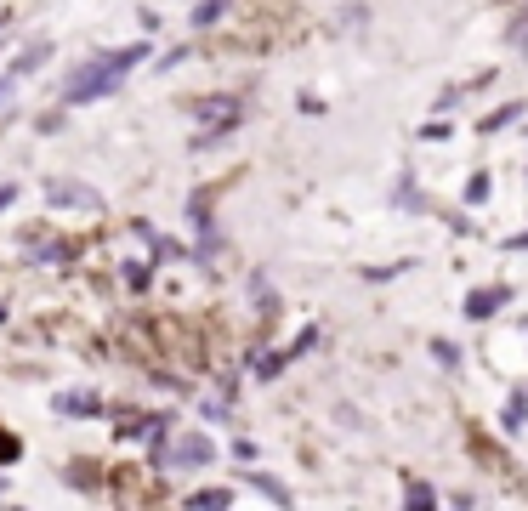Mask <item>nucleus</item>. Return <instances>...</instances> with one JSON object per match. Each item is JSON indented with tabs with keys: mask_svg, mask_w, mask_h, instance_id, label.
<instances>
[{
	"mask_svg": "<svg viewBox=\"0 0 528 511\" xmlns=\"http://www.w3.org/2000/svg\"><path fill=\"white\" fill-rule=\"evenodd\" d=\"M142 57H148L142 46H120V52H108V57H91L86 69L63 86V103H97L103 91H114L125 80V69H137Z\"/></svg>",
	"mask_w": 528,
	"mask_h": 511,
	"instance_id": "obj_1",
	"label": "nucleus"
},
{
	"mask_svg": "<svg viewBox=\"0 0 528 511\" xmlns=\"http://www.w3.org/2000/svg\"><path fill=\"white\" fill-rule=\"evenodd\" d=\"M194 120H199V137L194 142L222 137V131H233V125H239V97H205V103L194 108Z\"/></svg>",
	"mask_w": 528,
	"mask_h": 511,
	"instance_id": "obj_2",
	"label": "nucleus"
},
{
	"mask_svg": "<svg viewBox=\"0 0 528 511\" xmlns=\"http://www.w3.org/2000/svg\"><path fill=\"white\" fill-rule=\"evenodd\" d=\"M46 199H52V205H74V211H103V194H97V188H86V182H63V177L46 182Z\"/></svg>",
	"mask_w": 528,
	"mask_h": 511,
	"instance_id": "obj_3",
	"label": "nucleus"
},
{
	"mask_svg": "<svg viewBox=\"0 0 528 511\" xmlns=\"http://www.w3.org/2000/svg\"><path fill=\"white\" fill-rule=\"evenodd\" d=\"M211 455H216V449H211L205 438H182L176 449H165V443L154 449V460H159V466H205Z\"/></svg>",
	"mask_w": 528,
	"mask_h": 511,
	"instance_id": "obj_4",
	"label": "nucleus"
},
{
	"mask_svg": "<svg viewBox=\"0 0 528 511\" xmlns=\"http://www.w3.org/2000/svg\"><path fill=\"white\" fill-rule=\"evenodd\" d=\"M500 301H511V290H506V284H494V290H477V296L466 301V313H472V318H489L494 307H500Z\"/></svg>",
	"mask_w": 528,
	"mask_h": 511,
	"instance_id": "obj_5",
	"label": "nucleus"
},
{
	"mask_svg": "<svg viewBox=\"0 0 528 511\" xmlns=\"http://www.w3.org/2000/svg\"><path fill=\"white\" fill-rule=\"evenodd\" d=\"M46 57H52V40H35L29 52H18V57H12V74H35L40 63H46Z\"/></svg>",
	"mask_w": 528,
	"mask_h": 511,
	"instance_id": "obj_6",
	"label": "nucleus"
},
{
	"mask_svg": "<svg viewBox=\"0 0 528 511\" xmlns=\"http://www.w3.org/2000/svg\"><path fill=\"white\" fill-rule=\"evenodd\" d=\"M57 415H97V398H86V392H57Z\"/></svg>",
	"mask_w": 528,
	"mask_h": 511,
	"instance_id": "obj_7",
	"label": "nucleus"
},
{
	"mask_svg": "<svg viewBox=\"0 0 528 511\" xmlns=\"http://www.w3.org/2000/svg\"><path fill=\"white\" fill-rule=\"evenodd\" d=\"M222 12H228V0H199V6H194V29H211Z\"/></svg>",
	"mask_w": 528,
	"mask_h": 511,
	"instance_id": "obj_8",
	"label": "nucleus"
},
{
	"mask_svg": "<svg viewBox=\"0 0 528 511\" xmlns=\"http://www.w3.org/2000/svg\"><path fill=\"white\" fill-rule=\"evenodd\" d=\"M29 245H35V262H63V256H69L57 239H40V233H29Z\"/></svg>",
	"mask_w": 528,
	"mask_h": 511,
	"instance_id": "obj_9",
	"label": "nucleus"
},
{
	"mask_svg": "<svg viewBox=\"0 0 528 511\" xmlns=\"http://www.w3.org/2000/svg\"><path fill=\"white\" fill-rule=\"evenodd\" d=\"M250 483H256V489H262L267 500H273V506H290V494H284L279 483H273V477H262V472H256V477H250Z\"/></svg>",
	"mask_w": 528,
	"mask_h": 511,
	"instance_id": "obj_10",
	"label": "nucleus"
},
{
	"mask_svg": "<svg viewBox=\"0 0 528 511\" xmlns=\"http://www.w3.org/2000/svg\"><path fill=\"white\" fill-rule=\"evenodd\" d=\"M404 500H409V506H415V511H426V506H432V500H438V494L426 489V483H409V489H404Z\"/></svg>",
	"mask_w": 528,
	"mask_h": 511,
	"instance_id": "obj_11",
	"label": "nucleus"
},
{
	"mask_svg": "<svg viewBox=\"0 0 528 511\" xmlns=\"http://www.w3.org/2000/svg\"><path fill=\"white\" fill-rule=\"evenodd\" d=\"M188 506H205V511H216V506H228V494H222V489H205V494H194V500H188Z\"/></svg>",
	"mask_w": 528,
	"mask_h": 511,
	"instance_id": "obj_12",
	"label": "nucleus"
},
{
	"mask_svg": "<svg viewBox=\"0 0 528 511\" xmlns=\"http://www.w3.org/2000/svg\"><path fill=\"white\" fill-rule=\"evenodd\" d=\"M432 353H438V364H449V370L460 364V347H455V341H432Z\"/></svg>",
	"mask_w": 528,
	"mask_h": 511,
	"instance_id": "obj_13",
	"label": "nucleus"
},
{
	"mask_svg": "<svg viewBox=\"0 0 528 511\" xmlns=\"http://www.w3.org/2000/svg\"><path fill=\"white\" fill-rule=\"evenodd\" d=\"M511 120H517V103H506L494 120H483V131H500V125H511Z\"/></svg>",
	"mask_w": 528,
	"mask_h": 511,
	"instance_id": "obj_14",
	"label": "nucleus"
},
{
	"mask_svg": "<svg viewBox=\"0 0 528 511\" xmlns=\"http://www.w3.org/2000/svg\"><path fill=\"white\" fill-rule=\"evenodd\" d=\"M511 40H517V52H528V12L517 18V35H511Z\"/></svg>",
	"mask_w": 528,
	"mask_h": 511,
	"instance_id": "obj_15",
	"label": "nucleus"
},
{
	"mask_svg": "<svg viewBox=\"0 0 528 511\" xmlns=\"http://www.w3.org/2000/svg\"><path fill=\"white\" fill-rule=\"evenodd\" d=\"M12 86H18V74L6 69V74H0V97H12Z\"/></svg>",
	"mask_w": 528,
	"mask_h": 511,
	"instance_id": "obj_16",
	"label": "nucleus"
},
{
	"mask_svg": "<svg viewBox=\"0 0 528 511\" xmlns=\"http://www.w3.org/2000/svg\"><path fill=\"white\" fill-rule=\"evenodd\" d=\"M12 199H18V188H12V182H6V188H0V211H6V205H12Z\"/></svg>",
	"mask_w": 528,
	"mask_h": 511,
	"instance_id": "obj_17",
	"label": "nucleus"
},
{
	"mask_svg": "<svg viewBox=\"0 0 528 511\" xmlns=\"http://www.w3.org/2000/svg\"><path fill=\"white\" fill-rule=\"evenodd\" d=\"M12 455H18V443H12V438H0V460H12Z\"/></svg>",
	"mask_w": 528,
	"mask_h": 511,
	"instance_id": "obj_18",
	"label": "nucleus"
}]
</instances>
